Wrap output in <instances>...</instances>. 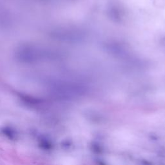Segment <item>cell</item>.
Returning a JSON list of instances; mask_svg holds the SVG:
<instances>
[{
	"label": "cell",
	"instance_id": "obj_1",
	"mask_svg": "<svg viewBox=\"0 0 165 165\" xmlns=\"http://www.w3.org/2000/svg\"><path fill=\"white\" fill-rule=\"evenodd\" d=\"M2 134L10 140H15L17 138V132L11 126H5L1 129Z\"/></svg>",
	"mask_w": 165,
	"mask_h": 165
},
{
	"label": "cell",
	"instance_id": "obj_2",
	"mask_svg": "<svg viewBox=\"0 0 165 165\" xmlns=\"http://www.w3.org/2000/svg\"><path fill=\"white\" fill-rule=\"evenodd\" d=\"M38 146L43 150H51L52 147L53 145L50 139H48L47 137L41 136L38 140Z\"/></svg>",
	"mask_w": 165,
	"mask_h": 165
}]
</instances>
